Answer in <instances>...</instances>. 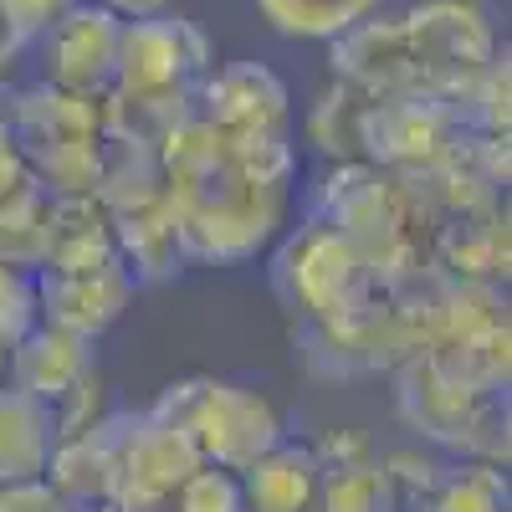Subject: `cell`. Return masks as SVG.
<instances>
[{
	"label": "cell",
	"mask_w": 512,
	"mask_h": 512,
	"mask_svg": "<svg viewBox=\"0 0 512 512\" xmlns=\"http://www.w3.org/2000/svg\"><path fill=\"white\" fill-rule=\"evenodd\" d=\"M6 349H11V344H6V338H0V359H6Z\"/></svg>",
	"instance_id": "34"
},
{
	"label": "cell",
	"mask_w": 512,
	"mask_h": 512,
	"mask_svg": "<svg viewBox=\"0 0 512 512\" xmlns=\"http://www.w3.org/2000/svg\"><path fill=\"white\" fill-rule=\"evenodd\" d=\"M287 134H226L200 108L159 139L164 195L190 262H246L287 216L292 185Z\"/></svg>",
	"instance_id": "1"
},
{
	"label": "cell",
	"mask_w": 512,
	"mask_h": 512,
	"mask_svg": "<svg viewBox=\"0 0 512 512\" xmlns=\"http://www.w3.org/2000/svg\"><path fill=\"white\" fill-rule=\"evenodd\" d=\"M6 134L16 139L26 169L52 195H93L103 169V93H67L36 82L11 103Z\"/></svg>",
	"instance_id": "3"
},
{
	"label": "cell",
	"mask_w": 512,
	"mask_h": 512,
	"mask_svg": "<svg viewBox=\"0 0 512 512\" xmlns=\"http://www.w3.org/2000/svg\"><path fill=\"white\" fill-rule=\"evenodd\" d=\"M461 118L425 93H369L359 108V159L390 175H420L451 149Z\"/></svg>",
	"instance_id": "9"
},
{
	"label": "cell",
	"mask_w": 512,
	"mask_h": 512,
	"mask_svg": "<svg viewBox=\"0 0 512 512\" xmlns=\"http://www.w3.org/2000/svg\"><path fill=\"white\" fill-rule=\"evenodd\" d=\"M313 216H323L333 231H344V241L364 256V267L379 282L405 277L431 256V216L420 210L405 175H390L379 164L344 159L323 180Z\"/></svg>",
	"instance_id": "2"
},
{
	"label": "cell",
	"mask_w": 512,
	"mask_h": 512,
	"mask_svg": "<svg viewBox=\"0 0 512 512\" xmlns=\"http://www.w3.org/2000/svg\"><path fill=\"white\" fill-rule=\"evenodd\" d=\"M384 477H390L395 512H425L441 477H446V466L436 456H420V451H395V456H384Z\"/></svg>",
	"instance_id": "28"
},
{
	"label": "cell",
	"mask_w": 512,
	"mask_h": 512,
	"mask_svg": "<svg viewBox=\"0 0 512 512\" xmlns=\"http://www.w3.org/2000/svg\"><path fill=\"white\" fill-rule=\"evenodd\" d=\"M98 262H123L113 246V221L98 195H57L52 200V226H47V262L41 267H98Z\"/></svg>",
	"instance_id": "20"
},
{
	"label": "cell",
	"mask_w": 512,
	"mask_h": 512,
	"mask_svg": "<svg viewBox=\"0 0 512 512\" xmlns=\"http://www.w3.org/2000/svg\"><path fill=\"white\" fill-rule=\"evenodd\" d=\"M41 477L52 482V492L72 512H93V507L118 502V415L57 441Z\"/></svg>",
	"instance_id": "16"
},
{
	"label": "cell",
	"mask_w": 512,
	"mask_h": 512,
	"mask_svg": "<svg viewBox=\"0 0 512 512\" xmlns=\"http://www.w3.org/2000/svg\"><path fill=\"white\" fill-rule=\"evenodd\" d=\"M154 410L190 436L200 461L226 466V472H241L267 446L282 441V415L272 410V400L231 379H185L175 390H164Z\"/></svg>",
	"instance_id": "5"
},
{
	"label": "cell",
	"mask_w": 512,
	"mask_h": 512,
	"mask_svg": "<svg viewBox=\"0 0 512 512\" xmlns=\"http://www.w3.org/2000/svg\"><path fill=\"white\" fill-rule=\"evenodd\" d=\"M41 323V308H36V282L31 272L11 267V262H0V338L6 344H16V338L26 328Z\"/></svg>",
	"instance_id": "29"
},
{
	"label": "cell",
	"mask_w": 512,
	"mask_h": 512,
	"mask_svg": "<svg viewBox=\"0 0 512 512\" xmlns=\"http://www.w3.org/2000/svg\"><path fill=\"white\" fill-rule=\"evenodd\" d=\"M216 67L210 36L185 16H139L118 31V62H113V93H190Z\"/></svg>",
	"instance_id": "8"
},
{
	"label": "cell",
	"mask_w": 512,
	"mask_h": 512,
	"mask_svg": "<svg viewBox=\"0 0 512 512\" xmlns=\"http://www.w3.org/2000/svg\"><path fill=\"white\" fill-rule=\"evenodd\" d=\"M0 512H72L52 482H41V477H26V482H6L0 487Z\"/></svg>",
	"instance_id": "31"
},
{
	"label": "cell",
	"mask_w": 512,
	"mask_h": 512,
	"mask_svg": "<svg viewBox=\"0 0 512 512\" xmlns=\"http://www.w3.org/2000/svg\"><path fill=\"white\" fill-rule=\"evenodd\" d=\"M318 472L323 461L313 446H292V441L267 446L251 466H241L246 512H308L318 497Z\"/></svg>",
	"instance_id": "19"
},
{
	"label": "cell",
	"mask_w": 512,
	"mask_h": 512,
	"mask_svg": "<svg viewBox=\"0 0 512 512\" xmlns=\"http://www.w3.org/2000/svg\"><path fill=\"white\" fill-rule=\"evenodd\" d=\"M507 139H492V134H477V128H461L451 139V149L441 159H431L420 175H405V185L415 190L420 210L436 221L446 216H461V210H477L487 200H502L507 190Z\"/></svg>",
	"instance_id": "11"
},
{
	"label": "cell",
	"mask_w": 512,
	"mask_h": 512,
	"mask_svg": "<svg viewBox=\"0 0 512 512\" xmlns=\"http://www.w3.org/2000/svg\"><path fill=\"white\" fill-rule=\"evenodd\" d=\"M52 190L26 175L16 190L0 195V262L21 272H41L47 262V226H52Z\"/></svg>",
	"instance_id": "22"
},
{
	"label": "cell",
	"mask_w": 512,
	"mask_h": 512,
	"mask_svg": "<svg viewBox=\"0 0 512 512\" xmlns=\"http://www.w3.org/2000/svg\"><path fill=\"white\" fill-rule=\"evenodd\" d=\"M31 282H36L41 323L67 328L77 338H98L103 328H113L118 313L128 308V297H134V287H139L134 277H128L123 262L72 267V272L41 267V272H31Z\"/></svg>",
	"instance_id": "12"
},
{
	"label": "cell",
	"mask_w": 512,
	"mask_h": 512,
	"mask_svg": "<svg viewBox=\"0 0 512 512\" xmlns=\"http://www.w3.org/2000/svg\"><path fill=\"white\" fill-rule=\"evenodd\" d=\"M200 113L226 134H287V88L262 62L210 67L200 82Z\"/></svg>",
	"instance_id": "15"
},
{
	"label": "cell",
	"mask_w": 512,
	"mask_h": 512,
	"mask_svg": "<svg viewBox=\"0 0 512 512\" xmlns=\"http://www.w3.org/2000/svg\"><path fill=\"white\" fill-rule=\"evenodd\" d=\"M431 267L461 282H497L507 287L512 272V221H507V200H487L477 210H461L431 226Z\"/></svg>",
	"instance_id": "14"
},
{
	"label": "cell",
	"mask_w": 512,
	"mask_h": 512,
	"mask_svg": "<svg viewBox=\"0 0 512 512\" xmlns=\"http://www.w3.org/2000/svg\"><path fill=\"white\" fill-rule=\"evenodd\" d=\"M461 123L477 128V134H492V139L512 134V57H507V47L472 82V93L461 103Z\"/></svg>",
	"instance_id": "26"
},
{
	"label": "cell",
	"mask_w": 512,
	"mask_h": 512,
	"mask_svg": "<svg viewBox=\"0 0 512 512\" xmlns=\"http://www.w3.org/2000/svg\"><path fill=\"white\" fill-rule=\"evenodd\" d=\"M67 6H77V0H0V21L16 31V41H31V36L47 31Z\"/></svg>",
	"instance_id": "30"
},
{
	"label": "cell",
	"mask_w": 512,
	"mask_h": 512,
	"mask_svg": "<svg viewBox=\"0 0 512 512\" xmlns=\"http://www.w3.org/2000/svg\"><path fill=\"white\" fill-rule=\"evenodd\" d=\"M108 221H113V246L134 282H169L190 262L180 226H175V210H169V195L118 205V210H108Z\"/></svg>",
	"instance_id": "17"
},
{
	"label": "cell",
	"mask_w": 512,
	"mask_h": 512,
	"mask_svg": "<svg viewBox=\"0 0 512 512\" xmlns=\"http://www.w3.org/2000/svg\"><path fill=\"white\" fill-rule=\"evenodd\" d=\"M26 175H31V169H26L21 149H16V139L6 134V123H0V195H6V190H16Z\"/></svg>",
	"instance_id": "32"
},
{
	"label": "cell",
	"mask_w": 512,
	"mask_h": 512,
	"mask_svg": "<svg viewBox=\"0 0 512 512\" xmlns=\"http://www.w3.org/2000/svg\"><path fill=\"white\" fill-rule=\"evenodd\" d=\"M374 282L379 277L364 267V256L323 216L297 226V236L277 251V267H272L277 297L292 313H303L308 323H323V318H338V313L359 308L374 292Z\"/></svg>",
	"instance_id": "7"
},
{
	"label": "cell",
	"mask_w": 512,
	"mask_h": 512,
	"mask_svg": "<svg viewBox=\"0 0 512 512\" xmlns=\"http://www.w3.org/2000/svg\"><path fill=\"white\" fill-rule=\"evenodd\" d=\"M88 369H93V338H77V333L52 328V323L26 328L11 344L16 390L41 400V405H57Z\"/></svg>",
	"instance_id": "18"
},
{
	"label": "cell",
	"mask_w": 512,
	"mask_h": 512,
	"mask_svg": "<svg viewBox=\"0 0 512 512\" xmlns=\"http://www.w3.org/2000/svg\"><path fill=\"white\" fill-rule=\"evenodd\" d=\"M169 512H246L241 477L226 472V466L200 461L195 472L175 487V497H169Z\"/></svg>",
	"instance_id": "27"
},
{
	"label": "cell",
	"mask_w": 512,
	"mask_h": 512,
	"mask_svg": "<svg viewBox=\"0 0 512 512\" xmlns=\"http://www.w3.org/2000/svg\"><path fill=\"white\" fill-rule=\"evenodd\" d=\"M379 0H256L282 36H303V41H333L349 26H359L364 16H374Z\"/></svg>",
	"instance_id": "24"
},
{
	"label": "cell",
	"mask_w": 512,
	"mask_h": 512,
	"mask_svg": "<svg viewBox=\"0 0 512 512\" xmlns=\"http://www.w3.org/2000/svg\"><path fill=\"white\" fill-rule=\"evenodd\" d=\"M313 502L323 512H395L390 477H384V461L374 451L349 456V461H323Z\"/></svg>",
	"instance_id": "23"
},
{
	"label": "cell",
	"mask_w": 512,
	"mask_h": 512,
	"mask_svg": "<svg viewBox=\"0 0 512 512\" xmlns=\"http://www.w3.org/2000/svg\"><path fill=\"white\" fill-rule=\"evenodd\" d=\"M57 446L52 405H41L21 390H0V487L41 477Z\"/></svg>",
	"instance_id": "21"
},
{
	"label": "cell",
	"mask_w": 512,
	"mask_h": 512,
	"mask_svg": "<svg viewBox=\"0 0 512 512\" xmlns=\"http://www.w3.org/2000/svg\"><path fill=\"white\" fill-rule=\"evenodd\" d=\"M118 31H123V16H113L108 6H88V0L67 6L41 31L47 67H52L47 82H57L67 93H108L113 62H118Z\"/></svg>",
	"instance_id": "13"
},
{
	"label": "cell",
	"mask_w": 512,
	"mask_h": 512,
	"mask_svg": "<svg viewBox=\"0 0 512 512\" xmlns=\"http://www.w3.org/2000/svg\"><path fill=\"white\" fill-rule=\"evenodd\" d=\"M400 21L410 31L425 98L446 103L461 118V103H466V93H472V82L497 57L492 16L477 6V0H425V6L405 11Z\"/></svg>",
	"instance_id": "6"
},
{
	"label": "cell",
	"mask_w": 512,
	"mask_h": 512,
	"mask_svg": "<svg viewBox=\"0 0 512 512\" xmlns=\"http://www.w3.org/2000/svg\"><path fill=\"white\" fill-rule=\"evenodd\" d=\"M425 512H507V466L466 456L461 466H446V477Z\"/></svg>",
	"instance_id": "25"
},
{
	"label": "cell",
	"mask_w": 512,
	"mask_h": 512,
	"mask_svg": "<svg viewBox=\"0 0 512 512\" xmlns=\"http://www.w3.org/2000/svg\"><path fill=\"white\" fill-rule=\"evenodd\" d=\"M200 466V451L159 410L118 415V507H169L175 487Z\"/></svg>",
	"instance_id": "10"
},
{
	"label": "cell",
	"mask_w": 512,
	"mask_h": 512,
	"mask_svg": "<svg viewBox=\"0 0 512 512\" xmlns=\"http://www.w3.org/2000/svg\"><path fill=\"white\" fill-rule=\"evenodd\" d=\"M400 379V415L425 441L466 451L477 461L507 466V410L502 395H487L477 384L456 379L436 354H415L395 369Z\"/></svg>",
	"instance_id": "4"
},
{
	"label": "cell",
	"mask_w": 512,
	"mask_h": 512,
	"mask_svg": "<svg viewBox=\"0 0 512 512\" xmlns=\"http://www.w3.org/2000/svg\"><path fill=\"white\" fill-rule=\"evenodd\" d=\"M98 6H108V11L123 16V21H139V16H159L169 0H98Z\"/></svg>",
	"instance_id": "33"
}]
</instances>
